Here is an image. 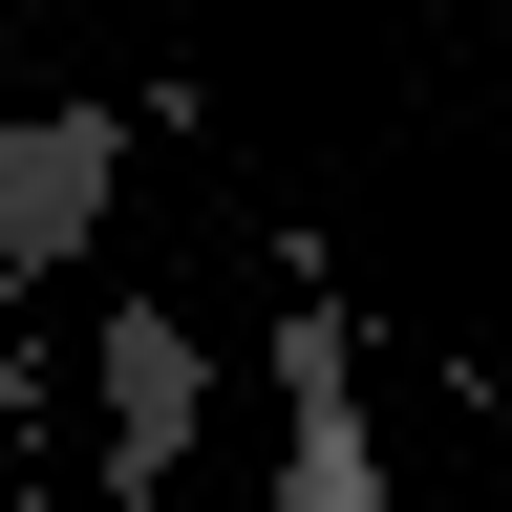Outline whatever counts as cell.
Here are the masks:
<instances>
[{
  "label": "cell",
  "instance_id": "3",
  "mask_svg": "<svg viewBox=\"0 0 512 512\" xmlns=\"http://www.w3.org/2000/svg\"><path fill=\"white\" fill-rule=\"evenodd\" d=\"M107 192H128V107H22V128H0V278L86 256Z\"/></svg>",
  "mask_w": 512,
  "mask_h": 512
},
{
  "label": "cell",
  "instance_id": "1",
  "mask_svg": "<svg viewBox=\"0 0 512 512\" xmlns=\"http://www.w3.org/2000/svg\"><path fill=\"white\" fill-rule=\"evenodd\" d=\"M86 384H107V512H171L192 491V427H214V342H192L171 299H128L86 342Z\"/></svg>",
  "mask_w": 512,
  "mask_h": 512
},
{
  "label": "cell",
  "instance_id": "2",
  "mask_svg": "<svg viewBox=\"0 0 512 512\" xmlns=\"http://www.w3.org/2000/svg\"><path fill=\"white\" fill-rule=\"evenodd\" d=\"M278 512H384L363 342H342V299H320V256H299V299H278Z\"/></svg>",
  "mask_w": 512,
  "mask_h": 512
}]
</instances>
